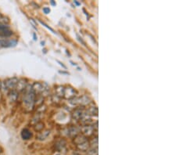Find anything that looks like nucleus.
Returning <instances> with one entry per match:
<instances>
[{
  "mask_svg": "<svg viewBox=\"0 0 176 155\" xmlns=\"http://www.w3.org/2000/svg\"><path fill=\"white\" fill-rule=\"evenodd\" d=\"M9 22V20L6 17H0V25H8Z\"/></svg>",
  "mask_w": 176,
  "mask_h": 155,
  "instance_id": "f3484780",
  "label": "nucleus"
},
{
  "mask_svg": "<svg viewBox=\"0 0 176 155\" xmlns=\"http://www.w3.org/2000/svg\"><path fill=\"white\" fill-rule=\"evenodd\" d=\"M1 86H2V82L0 81V89H1Z\"/></svg>",
  "mask_w": 176,
  "mask_h": 155,
  "instance_id": "cd10ccee",
  "label": "nucleus"
},
{
  "mask_svg": "<svg viewBox=\"0 0 176 155\" xmlns=\"http://www.w3.org/2000/svg\"><path fill=\"white\" fill-rule=\"evenodd\" d=\"M13 34V32L10 30L6 31H0V38H7L11 36Z\"/></svg>",
  "mask_w": 176,
  "mask_h": 155,
  "instance_id": "4468645a",
  "label": "nucleus"
},
{
  "mask_svg": "<svg viewBox=\"0 0 176 155\" xmlns=\"http://www.w3.org/2000/svg\"><path fill=\"white\" fill-rule=\"evenodd\" d=\"M24 92V93L23 95L22 99L24 106L28 110H32L35 103V93L32 90V86L28 85Z\"/></svg>",
  "mask_w": 176,
  "mask_h": 155,
  "instance_id": "f257e3e1",
  "label": "nucleus"
},
{
  "mask_svg": "<svg viewBox=\"0 0 176 155\" xmlns=\"http://www.w3.org/2000/svg\"><path fill=\"white\" fill-rule=\"evenodd\" d=\"M17 44L16 39H0V47L2 48H9L13 47Z\"/></svg>",
  "mask_w": 176,
  "mask_h": 155,
  "instance_id": "20e7f679",
  "label": "nucleus"
},
{
  "mask_svg": "<svg viewBox=\"0 0 176 155\" xmlns=\"http://www.w3.org/2000/svg\"><path fill=\"white\" fill-rule=\"evenodd\" d=\"M82 132H83L84 135H85V136H89V135L93 134L94 129H93V127H92V126L85 125V126H84V127L82 128Z\"/></svg>",
  "mask_w": 176,
  "mask_h": 155,
  "instance_id": "f8f14e48",
  "label": "nucleus"
},
{
  "mask_svg": "<svg viewBox=\"0 0 176 155\" xmlns=\"http://www.w3.org/2000/svg\"><path fill=\"white\" fill-rule=\"evenodd\" d=\"M88 113H89V114H91V115L97 116V114H98V109H97L96 106H91L88 110Z\"/></svg>",
  "mask_w": 176,
  "mask_h": 155,
  "instance_id": "dca6fc26",
  "label": "nucleus"
},
{
  "mask_svg": "<svg viewBox=\"0 0 176 155\" xmlns=\"http://www.w3.org/2000/svg\"><path fill=\"white\" fill-rule=\"evenodd\" d=\"M69 134H70V136H77V135L78 134V129L75 127L71 128V129H70V133H69Z\"/></svg>",
  "mask_w": 176,
  "mask_h": 155,
  "instance_id": "aec40b11",
  "label": "nucleus"
},
{
  "mask_svg": "<svg viewBox=\"0 0 176 155\" xmlns=\"http://www.w3.org/2000/svg\"><path fill=\"white\" fill-rule=\"evenodd\" d=\"M86 152L88 155H98V147H90Z\"/></svg>",
  "mask_w": 176,
  "mask_h": 155,
  "instance_id": "2eb2a0df",
  "label": "nucleus"
},
{
  "mask_svg": "<svg viewBox=\"0 0 176 155\" xmlns=\"http://www.w3.org/2000/svg\"><path fill=\"white\" fill-rule=\"evenodd\" d=\"M74 2H75V3H76V4H77V5H80V3H79V2H76V1H74Z\"/></svg>",
  "mask_w": 176,
  "mask_h": 155,
  "instance_id": "a878e982",
  "label": "nucleus"
},
{
  "mask_svg": "<svg viewBox=\"0 0 176 155\" xmlns=\"http://www.w3.org/2000/svg\"><path fill=\"white\" fill-rule=\"evenodd\" d=\"M29 21H30V22L32 23V25H33L34 28L37 29V27H36V26H37V24H36V22L35 21V20H34V19H32V18H30Z\"/></svg>",
  "mask_w": 176,
  "mask_h": 155,
  "instance_id": "5701e85b",
  "label": "nucleus"
},
{
  "mask_svg": "<svg viewBox=\"0 0 176 155\" xmlns=\"http://www.w3.org/2000/svg\"><path fill=\"white\" fill-rule=\"evenodd\" d=\"M56 155H59V153H56Z\"/></svg>",
  "mask_w": 176,
  "mask_h": 155,
  "instance_id": "c756f323",
  "label": "nucleus"
},
{
  "mask_svg": "<svg viewBox=\"0 0 176 155\" xmlns=\"http://www.w3.org/2000/svg\"><path fill=\"white\" fill-rule=\"evenodd\" d=\"M2 14H1V13H0V17H2Z\"/></svg>",
  "mask_w": 176,
  "mask_h": 155,
  "instance_id": "c85d7f7f",
  "label": "nucleus"
},
{
  "mask_svg": "<svg viewBox=\"0 0 176 155\" xmlns=\"http://www.w3.org/2000/svg\"><path fill=\"white\" fill-rule=\"evenodd\" d=\"M77 148L79 150H81V151H87L90 148V144H89L88 141H86V142L82 143L79 144V145H77Z\"/></svg>",
  "mask_w": 176,
  "mask_h": 155,
  "instance_id": "9d476101",
  "label": "nucleus"
},
{
  "mask_svg": "<svg viewBox=\"0 0 176 155\" xmlns=\"http://www.w3.org/2000/svg\"><path fill=\"white\" fill-rule=\"evenodd\" d=\"M50 133H51L50 130H46L44 132H42V133H40L38 135L37 139L39 140H45L49 136Z\"/></svg>",
  "mask_w": 176,
  "mask_h": 155,
  "instance_id": "9b49d317",
  "label": "nucleus"
},
{
  "mask_svg": "<svg viewBox=\"0 0 176 155\" xmlns=\"http://www.w3.org/2000/svg\"><path fill=\"white\" fill-rule=\"evenodd\" d=\"M63 92H64V89L62 86H58L56 89V95L59 96H63Z\"/></svg>",
  "mask_w": 176,
  "mask_h": 155,
  "instance_id": "a211bd4d",
  "label": "nucleus"
},
{
  "mask_svg": "<svg viewBox=\"0 0 176 155\" xmlns=\"http://www.w3.org/2000/svg\"><path fill=\"white\" fill-rule=\"evenodd\" d=\"M39 22L41 23V24H42V25H44L45 27H46V28H48V29H49V30L51 31V32H53V33H56V32H54V30H53V29H52V28H50L49 26H48V25H47L46 24H45V23H44V22H42V21H39Z\"/></svg>",
  "mask_w": 176,
  "mask_h": 155,
  "instance_id": "412c9836",
  "label": "nucleus"
},
{
  "mask_svg": "<svg viewBox=\"0 0 176 155\" xmlns=\"http://www.w3.org/2000/svg\"><path fill=\"white\" fill-rule=\"evenodd\" d=\"M77 94L76 90L73 89L72 87H67V88L64 89V92H63V96L67 99H72L75 96V95Z\"/></svg>",
  "mask_w": 176,
  "mask_h": 155,
  "instance_id": "39448f33",
  "label": "nucleus"
},
{
  "mask_svg": "<svg viewBox=\"0 0 176 155\" xmlns=\"http://www.w3.org/2000/svg\"><path fill=\"white\" fill-rule=\"evenodd\" d=\"M32 90L35 94L36 93H44L46 92L49 91V87L46 83L41 82H35L32 86Z\"/></svg>",
  "mask_w": 176,
  "mask_h": 155,
  "instance_id": "f03ea898",
  "label": "nucleus"
},
{
  "mask_svg": "<svg viewBox=\"0 0 176 155\" xmlns=\"http://www.w3.org/2000/svg\"><path fill=\"white\" fill-rule=\"evenodd\" d=\"M27 86H28V82H27L26 79H19L18 82H17V86H16V91L20 93V92L24 91L25 89H26Z\"/></svg>",
  "mask_w": 176,
  "mask_h": 155,
  "instance_id": "423d86ee",
  "label": "nucleus"
},
{
  "mask_svg": "<svg viewBox=\"0 0 176 155\" xmlns=\"http://www.w3.org/2000/svg\"><path fill=\"white\" fill-rule=\"evenodd\" d=\"M51 4H52V5H53V6H55V5H56V3H55L53 1H51Z\"/></svg>",
  "mask_w": 176,
  "mask_h": 155,
  "instance_id": "393cba45",
  "label": "nucleus"
},
{
  "mask_svg": "<svg viewBox=\"0 0 176 155\" xmlns=\"http://www.w3.org/2000/svg\"><path fill=\"white\" fill-rule=\"evenodd\" d=\"M43 12H44V13H46V14H48V13H50V9L48 7L43 8Z\"/></svg>",
  "mask_w": 176,
  "mask_h": 155,
  "instance_id": "b1692460",
  "label": "nucleus"
},
{
  "mask_svg": "<svg viewBox=\"0 0 176 155\" xmlns=\"http://www.w3.org/2000/svg\"><path fill=\"white\" fill-rule=\"evenodd\" d=\"M2 151V148L1 147H0V153H1Z\"/></svg>",
  "mask_w": 176,
  "mask_h": 155,
  "instance_id": "bb28decb",
  "label": "nucleus"
},
{
  "mask_svg": "<svg viewBox=\"0 0 176 155\" xmlns=\"http://www.w3.org/2000/svg\"><path fill=\"white\" fill-rule=\"evenodd\" d=\"M21 137L24 140H29L32 137V133L29 129H24L21 132Z\"/></svg>",
  "mask_w": 176,
  "mask_h": 155,
  "instance_id": "0eeeda50",
  "label": "nucleus"
},
{
  "mask_svg": "<svg viewBox=\"0 0 176 155\" xmlns=\"http://www.w3.org/2000/svg\"><path fill=\"white\" fill-rule=\"evenodd\" d=\"M6 30H9V26L8 25H0V31Z\"/></svg>",
  "mask_w": 176,
  "mask_h": 155,
  "instance_id": "4be33fe9",
  "label": "nucleus"
},
{
  "mask_svg": "<svg viewBox=\"0 0 176 155\" xmlns=\"http://www.w3.org/2000/svg\"><path fill=\"white\" fill-rule=\"evenodd\" d=\"M87 141V139H86V137L85 136H76L75 138H74V143L77 144V145H79V144L82 143L84 142H86Z\"/></svg>",
  "mask_w": 176,
  "mask_h": 155,
  "instance_id": "ddd939ff",
  "label": "nucleus"
},
{
  "mask_svg": "<svg viewBox=\"0 0 176 155\" xmlns=\"http://www.w3.org/2000/svg\"><path fill=\"white\" fill-rule=\"evenodd\" d=\"M18 92H17L16 90H11V92L9 93V99L10 101V103H14L16 102L18 97Z\"/></svg>",
  "mask_w": 176,
  "mask_h": 155,
  "instance_id": "1a4fd4ad",
  "label": "nucleus"
},
{
  "mask_svg": "<svg viewBox=\"0 0 176 155\" xmlns=\"http://www.w3.org/2000/svg\"><path fill=\"white\" fill-rule=\"evenodd\" d=\"M84 116H85L84 111L82 110H81V109H76V110H74V112L73 113V118L77 120L82 119Z\"/></svg>",
  "mask_w": 176,
  "mask_h": 155,
  "instance_id": "6e6552de",
  "label": "nucleus"
},
{
  "mask_svg": "<svg viewBox=\"0 0 176 155\" xmlns=\"http://www.w3.org/2000/svg\"><path fill=\"white\" fill-rule=\"evenodd\" d=\"M44 128V124L42 123V122H38L35 126V130L37 131V132H40L42 131Z\"/></svg>",
  "mask_w": 176,
  "mask_h": 155,
  "instance_id": "6ab92c4d",
  "label": "nucleus"
},
{
  "mask_svg": "<svg viewBox=\"0 0 176 155\" xmlns=\"http://www.w3.org/2000/svg\"><path fill=\"white\" fill-rule=\"evenodd\" d=\"M70 103L74 105H88L91 103V99L87 96H82V97H74L70 99Z\"/></svg>",
  "mask_w": 176,
  "mask_h": 155,
  "instance_id": "7ed1b4c3",
  "label": "nucleus"
}]
</instances>
